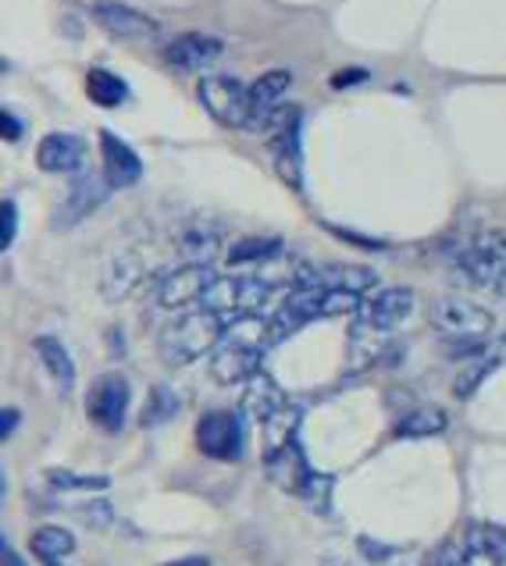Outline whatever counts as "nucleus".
<instances>
[{
	"label": "nucleus",
	"mask_w": 506,
	"mask_h": 566,
	"mask_svg": "<svg viewBox=\"0 0 506 566\" xmlns=\"http://www.w3.org/2000/svg\"><path fill=\"white\" fill-rule=\"evenodd\" d=\"M432 325L446 338H485L493 332V314L475 300L446 296L432 306Z\"/></svg>",
	"instance_id": "6"
},
{
	"label": "nucleus",
	"mask_w": 506,
	"mask_h": 566,
	"mask_svg": "<svg viewBox=\"0 0 506 566\" xmlns=\"http://www.w3.org/2000/svg\"><path fill=\"white\" fill-rule=\"evenodd\" d=\"M485 349V338H446L450 357H478Z\"/></svg>",
	"instance_id": "32"
},
{
	"label": "nucleus",
	"mask_w": 506,
	"mask_h": 566,
	"mask_svg": "<svg viewBox=\"0 0 506 566\" xmlns=\"http://www.w3.org/2000/svg\"><path fill=\"white\" fill-rule=\"evenodd\" d=\"M438 566H443V563H438Z\"/></svg>",
	"instance_id": "43"
},
{
	"label": "nucleus",
	"mask_w": 506,
	"mask_h": 566,
	"mask_svg": "<svg viewBox=\"0 0 506 566\" xmlns=\"http://www.w3.org/2000/svg\"><path fill=\"white\" fill-rule=\"evenodd\" d=\"M86 93H90V101L96 107H122L128 101L125 78H118V75L107 72V69H93L86 75Z\"/></svg>",
	"instance_id": "26"
},
{
	"label": "nucleus",
	"mask_w": 506,
	"mask_h": 566,
	"mask_svg": "<svg viewBox=\"0 0 506 566\" xmlns=\"http://www.w3.org/2000/svg\"><path fill=\"white\" fill-rule=\"evenodd\" d=\"M493 289H496V293H499V296H503V300H506V271H503V274H499V282H496V285H493Z\"/></svg>",
	"instance_id": "41"
},
{
	"label": "nucleus",
	"mask_w": 506,
	"mask_h": 566,
	"mask_svg": "<svg viewBox=\"0 0 506 566\" xmlns=\"http://www.w3.org/2000/svg\"><path fill=\"white\" fill-rule=\"evenodd\" d=\"M178 413V396H175V388L168 385H157L154 392H151V402H146V410H143V428H161V424H168V420Z\"/></svg>",
	"instance_id": "27"
},
{
	"label": "nucleus",
	"mask_w": 506,
	"mask_h": 566,
	"mask_svg": "<svg viewBox=\"0 0 506 566\" xmlns=\"http://www.w3.org/2000/svg\"><path fill=\"white\" fill-rule=\"evenodd\" d=\"M93 19H96V25L107 29L111 36H118V40H151V36H157V22L151 19V14H143L136 8H125V4H96Z\"/></svg>",
	"instance_id": "17"
},
{
	"label": "nucleus",
	"mask_w": 506,
	"mask_h": 566,
	"mask_svg": "<svg viewBox=\"0 0 506 566\" xmlns=\"http://www.w3.org/2000/svg\"><path fill=\"white\" fill-rule=\"evenodd\" d=\"M197 446L210 460H221V463L242 460V452H247V431H242L239 413L236 410L204 413L197 424Z\"/></svg>",
	"instance_id": "4"
},
{
	"label": "nucleus",
	"mask_w": 506,
	"mask_h": 566,
	"mask_svg": "<svg viewBox=\"0 0 506 566\" xmlns=\"http://www.w3.org/2000/svg\"><path fill=\"white\" fill-rule=\"evenodd\" d=\"M218 282V274L210 264H186L175 268L165 282L157 285V303L168 306V311H183V306L204 303L207 289Z\"/></svg>",
	"instance_id": "8"
},
{
	"label": "nucleus",
	"mask_w": 506,
	"mask_h": 566,
	"mask_svg": "<svg viewBox=\"0 0 506 566\" xmlns=\"http://www.w3.org/2000/svg\"><path fill=\"white\" fill-rule=\"evenodd\" d=\"M146 279V264L136 250H125V253H114L111 261L101 271V293L107 303H122L136 293Z\"/></svg>",
	"instance_id": "14"
},
{
	"label": "nucleus",
	"mask_w": 506,
	"mask_h": 566,
	"mask_svg": "<svg viewBox=\"0 0 506 566\" xmlns=\"http://www.w3.org/2000/svg\"><path fill=\"white\" fill-rule=\"evenodd\" d=\"M228 328V321L218 311H189L168 321L157 335V349L165 357L168 367H186L193 360H200L204 353H215L221 335Z\"/></svg>",
	"instance_id": "2"
},
{
	"label": "nucleus",
	"mask_w": 506,
	"mask_h": 566,
	"mask_svg": "<svg viewBox=\"0 0 506 566\" xmlns=\"http://www.w3.org/2000/svg\"><path fill=\"white\" fill-rule=\"evenodd\" d=\"M297 285H321V289H347V293H368L379 285V274L364 264H314L303 268Z\"/></svg>",
	"instance_id": "15"
},
{
	"label": "nucleus",
	"mask_w": 506,
	"mask_h": 566,
	"mask_svg": "<svg viewBox=\"0 0 506 566\" xmlns=\"http://www.w3.org/2000/svg\"><path fill=\"white\" fill-rule=\"evenodd\" d=\"M221 51H225V43L218 36L186 32V36H178L168 46L165 57H168L172 69H178V72H200V69H207V64H215L221 57Z\"/></svg>",
	"instance_id": "18"
},
{
	"label": "nucleus",
	"mask_w": 506,
	"mask_h": 566,
	"mask_svg": "<svg viewBox=\"0 0 506 566\" xmlns=\"http://www.w3.org/2000/svg\"><path fill=\"white\" fill-rule=\"evenodd\" d=\"M86 160V147L79 136H69V133H51L40 139L37 147V165L51 175H69V171H79Z\"/></svg>",
	"instance_id": "19"
},
{
	"label": "nucleus",
	"mask_w": 506,
	"mask_h": 566,
	"mask_svg": "<svg viewBox=\"0 0 506 566\" xmlns=\"http://www.w3.org/2000/svg\"><path fill=\"white\" fill-rule=\"evenodd\" d=\"M83 516H86V524H96V527H107L114 521L107 503H90V506H83Z\"/></svg>",
	"instance_id": "33"
},
{
	"label": "nucleus",
	"mask_w": 506,
	"mask_h": 566,
	"mask_svg": "<svg viewBox=\"0 0 506 566\" xmlns=\"http://www.w3.org/2000/svg\"><path fill=\"white\" fill-rule=\"evenodd\" d=\"M361 548L371 556V559H389L393 553H389V548H382V545H371V538H361Z\"/></svg>",
	"instance_id": "36"
},
{
	"label": "nucleus",
	"mask_w": 506,
	"mask_h": 566,
	"mask_svg": "<svg viewBox=\"0 0 506 566\" xmlns=\"http://www.w3.org/2000/svg\"><path fill=\"white\" fill-rule=\"evenodd\" d=\"M265 346H271L268 321L257 314L233 317V325L225 328L218 349L210 353V378L218 385H239L260 375V360H265Z\"/></svg>",
	"instance_id": "1"
},
{
	"label": "nucleus",
	"mask_w": 506,
	"mask_h": 566,
	"mask_svg": "<svg viewBox=\"0 0 506 566\" xmlns=\"http://www.w3.org/2000/svg\"><path fill=\"white\" fill-rule=\"evenodd\" d=\"M54 566H61V563H54Z\"/></svg>",
	"instance_id": "42"
},
{
	"label": "nucleus",
	"mask_w": 506,
	"mask_h": 566,
	"mask_svg": "<svg viewBox=\"0 0 506 566\" xmlns=\"http://www.w3.org/2000/svg\"><path fill=\"white\" fill-rule=\"evenodd\" d=\"M101 157H104V175H107V182L114 189H128V186H136L143 179L140 154L114 133H101Z\"/></svg>",
	"instance_id": "16"
},
{
	"label": "nucleus",
	"mask_w": 506,
	"mask_h": 566,
	"mask_svg": "<svg viewBox=\"0 0 506 566\" xmlns=\"http://www.w3.org/2000/svg\"><path fill=\"white\" fill-rule=\"evenodd\" d=\"M289 407V396L279 388V381L268 378L265 370L260 375L250 378L247 385V396H242V410H247V417L254 420V424L265 428L268 420H275L282 410Z\"/></svg>",
	"instance_id": "20"
},
{
	"label": "nucleus",
	"mask_w": 506,
	"mask_h": 566,
	"mask_svg": "<svg viewBox=\"0 0 506 566\" xmlns=\"http://www.w3.org/2000/svg\"><path fill=\"white\" fill-rule=\"evenodd\" d=\"M47 481L54 484V489H61V492H104L107 489V478L104 474H72V471H51L47 474Z\"/></svg>",
	"instance_id": "28"
},
{
	"label": "nucleus",
	"mask_w": 506,
	"mask_h": 566,
	"mask_svg": "<svg viewBox=\"0 0 506 566\" xmlns=\"http://www.w3.org/2000/svg\"><path fill=\"white\" fill-rule=\"evenodd\" d=\"M357 78H364V72H339V75H335V86H347V83H357Z\"/></svg>",
	"instance_id": "39"
},
{
	"label": "nucleus",
	"mask_w": 506,
	"mask_h": 566,
	"mask_svg": "<svg viewBox=\"0 0 506 566\" xmlns=\"http://www.w3.org/2000/svg\"><path fill=\"white\" fill-rule=\"evenodd\" d=\"M329 495H332V478H324V474H314L303 489V499L310 503V510H318V513H329Z\"/></svg>",
	"instance_id": "29"
},
{
	"label": "nucleus",
	"mask_w": 506,
	"mask_h": 566,
	"mask_svg": "<svg viewBox=\"0 0 506 566\" xmlns=\"http://www.w3.org/2000/svg\"><path fill=\"white\" fill-rule=\"evenodd\" d=\"M114 186L107 182V175H79L72 182L69 197L58 203V214L51 218L54 229H75L79 221H86L96 207L107 200V192Z\"/></svg>",
	"instance_id": "9"
},
{
	"label": "nucleus",
	"mask_w": 506,
	"mask_h": 566,
	"mask_svg": "<svg viewBox=\"0 0 506 566\" xmlns=\"http://www.w3.org/2000/svg\"><path fill=\"white\" fill-rule=\"evenodd\" d=\"M197 96L210 118L218 125L228 128H250L254 122V104H250V90L239 83V78H228V75H207L200 78Z\"/></svg>",
	"instance_id": "3"
},
{
	"label": "nucleus",
	"mask_w": 506,
	"mask_h": 566,
	"mask_svg": "<svg viewBox=\"0 0 506 566\" xmlns=\"http://www.w3.org/2000/svg\"><path fill=\"white\" fill-rule=\"evenodd\" d=\"M32 553H37L47 566L61 563L64 556L75 553V535L69 527H58V524H47L32 535Z\"/></svg>",
	"instance_id": "25"
},
{
	"label": "nucleus",
	"mask_w": 506,
	"mask_h": 566,
	"mask_svg": "<svg viewBox=\"0 0 506 566\" xmlns=\"http://www.w3.org/2000/svg\"><path fill=\"white\" fill-rule=\"evenodd\" d=\"M414 306H417V296H414V289H406V285H393V289H379L371 300H364L361 306V321L371 328H379V332H393L400 328L406 317L414 314Z\"/></svg>",
	"instance_id": "13"
},
{
	"label": "nucleus",
	"mask_w": 506,
	"mask_h": 566,
	"mask_svg": "<svg viewBox=\"0 0 506 566\" xmlns=\"http://www.w3.org/2000/svg\"><path fill=\"white\" fill-rule=\"evenodd\" d=\"M168 566H210L204 556H189V559H175V563H168Z\"/></svg>",
	"instance_id": "40"
},
{
	"label": "nucleus",
	"mask_w": 506,
	"mask_h": 566,
	"mask_svg": "<svg viewBox=\"0 0 506 566\" xmlns=\"http://www.w3.org/2000/svg\"><path fill=\"white\" fill-rule=\"evenodd\" d=\"M503 559H506V535L488 524L471 527L461 545L443 553L446 566H503Z\"/></svg>",
	"instance_id": "11"
},
{
	"label": "nucleus",
	"mask_w": 506,
	"mask_h": 566,
	"mask_svg": "<svg viewBox=\"0 0 506 566\" xmlns=\"http://www.w3.org/2000/svg\"><path fill=\"white\" fill-rule=\"evenodd\" d=\"M493 364H496V360H488V364H478V367H471L464 378H456L453 392H456V396H471V392H475V385H478V381H482V378L488 375V370H493Z\"/></svg>",
	"instance_id": "31"
},
{
	"label": "nucleus",
	"mask_w": 506,
	"mask_h": 566,
	"mask_svg": "<svg viewBox=\"0 0 506 566\" xmlns=\"http://www.w3.org/2000/svg\"><path fill=\"white\" fill-rule=\"evenodd\" d=\"M450 424L446 410L438 407H417L406 413L396 424V439H432V434H443Z\"/></svg>",
	"instance_id": "24"
},
{
	"label": "nucleus",
	"mask_w": 506,
	"mask_h": 566,
	"mask_svg": "<svg viewBox=\"0 0 506 566\" xmlns=\"http://www.w3.org/2000/svg\"><path fill=\"white\" fill-rule=\"evenodd\" d=\"M279 253H282L279 239H271V235H242L239 242H233V250H228V264H233V268L271 264Z\"/></svg>",
	"instance_id": "23"
},
{
	"label": "nucleus",
	"mask_w": 506,
	"mask_h": 566,
	"mask_svg": "<svg viewBox=\"0 0 506 566\" xmlns=\"http://www.w3.org/2000/svg\"><path fill=\"white\" fill-rule=\"evenodd\" d=\"M265 471L271 478V484H279L282 492L289 495H303V489L310 484V478H314V471H310V463L303 457V449L297 439H289L282 446H275L265 452Z\"/></svg>",
	"instance_id": "12"
},
{
	"label": "nucleus",
	"mask_w": 506,
	"mask_h": 566,
	"mask_svg": "<svg viewBox=\"0 0 506 566\" xmlns=\"http://www.w3.org/2000/svg\"><path fill=\"white\" fill-rule=\"evenodd\" d=\"M0 556H4V566H25V559L19 556V553H14V548L4 542V545H0Z\"/></svg>",
	"instance_id": "37"
},
{
	"label": "nucleus",
	"mask_w": 506,
	"mask_h": 566,
	"mask_svg": "<svg viewBox=\"0 0 506 566\" xmlns=\"http://www.w3.org/2000/svg\"><path fill=\"white\" fill-rule=\"evenodd\" d=\"M289 86H292V75H289V72H282V69H275V72H268V75H260L257 83L250 86V104H254L250 133H265L268 118L275 115V111L282 107Z\"/></svg>",
	"instance_id": "21"
},
{
	"label": "nucleus",
	"mask_w": 506,
	"mask_h": 566,
	"mask_svg": "<svg viewBox=\"0 0 506 566\" xmlns=\"http://www.w3.org/2000/svg\"><path fill=\"white\" fill-rule=\"evenodd\" d=\"M14 235H19V210H14V203L8 200L0 207V250H11Z\"/></svg>",
	"instance_id": "30"
},
{
	"label": "nucleus",
	"mask_w": 506,
	"mask_h": 566,
	"mask_svg": "<svg viewBox=\"0 0 506 566\" xmlns=\"http://www.w3.org/2000/svg\"><path fill=\"white\" fill-rule=\"evenodd\" d=\"M32 349H37V357H40L47 375H51L58 392L72 396V388H75V360H72V353L64 349V343H58L54 335H40L37 343H32Z\"/></svg>",
	"instance_id": "22"
},
{
	"label": "nucleus",
	"mask_w": 506,
	"mask_h": 566,
	"mask_svg": "<svg viewBox=\"0 0 506 566\" xmlns=\"http://www.w3.org/2000/svg\"><path fill=\"white\" fill-rule=\"evenodd\" d=\"M324 296H329V289H321V285H297V289H292V293L279 303V311H275L271 321H268L271 346L286 343L289 335H297L300 328H307L310 321L324 317Z\"/></svg>",
	"instance_id": "5"
},
{
	"label": "nucleus",
	"mask_w": 506,
	"mask_h": 566,
	"mask_svg": "<svg viewBox=\"0 0 506 566\" xmlns=\"http://www.w3.org/2000/svg\"><path fill=\"white\" fill-rule=\"evenodd\" d=\"M0 128H4V136H8V139H19V136H22V125H19V118L8 115V111H4V118H0Z\"/></svg>",
	"instance_id": "35"
},
{
	"label": "nucleus",
	"mask_w": 506,
	"mask_h": 566,
	"mask_svg": "<svg viewBox=\"0 0 506 566\" xmlns=\"http://www.w3.org/2000/svg\"><path fill=\"white\" fill-rule=\"evenodd\" d=\"M493 360H506V332L493 343Z\"/></svg>",
	"instance_id": "38"
},
{
	"label": "nucleus",
	"mask_w": 506,
	"mask_h": 566,
	"mask_svg": "<svg viewBox=\"0 0 506 566\" xmlns=\"http://www.w3.org/2000/svg\"><path fill=\"white\" fill-rule=\"evenodd\" d=\"M14 428H19V410H4V417H0V439H11Z\"/></svg>",
	"instance_id": "34"
},
{
	"label": "nucleus",
	"mask_w": 506,
	"mask_h": 566,
	"mask_svg": "<svg viewBox=\"0 0 506 566\" xmlns=\"http://www.w3.org/2000/svg\"><path fill=\"white\" fill-rule=\"evenodd\" d=\"M228 229L221 218H210V214H197L178 224L175 232V247L178 253L186 256L189 264H210V256H215L221 250Z\"/></svg>",
	"instance_id": "10"
},
{
	"label": "nucleus",
	"mask_w": 506,
	"mask_h": 566,
	"mask_svg": "<svg viewBox=\"0 0 506 566\" xmlns=\"http://www.w3.org/2000/svg\"><path fill=\"white\" fill-rule=\"evenodd\" d=\"M128 399H133V388L122 375H104L96 378L86 399V417L96 428L107 434H118L125 428V413H128Z\"/></svg>",
	"instance_id": "7"
}]
</instances>
